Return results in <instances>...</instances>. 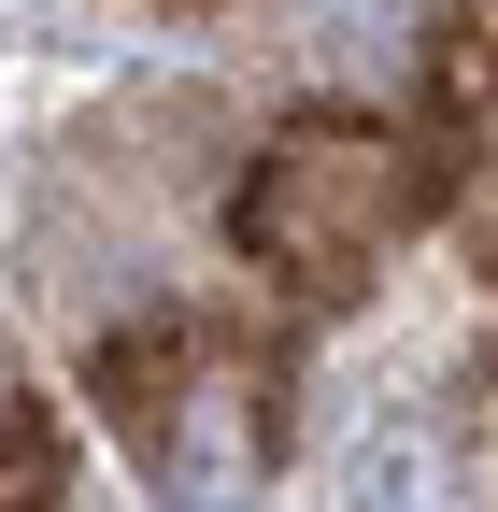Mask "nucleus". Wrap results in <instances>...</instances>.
I'll return each mask as SVG.
<instances>
[{
  "mask_svg": "<svg viewBox=\"0 0 498 512\" xmlns=\"http://www.w3.org/2000/svg\"><path fill=\"white\" fill-rule=\"evenodd\" d=\"M399 214V171L370 143H299L257 171V200H242V242L285 256V271H342V256H370V228Z\"/></svg>",
  "mask_w": 498,
  "mask_h": 512,
  "instance_id": "obj_1",
  "label": "nucleus"
},
{
  "mask_svg": "<svg viewBox=\"0 0 498 512\" xmlns=\"http://www.w3.org/2000/svg\"><path fill=\"white\" fill-rule=\"evenodd\" d=\"M356 512H427L442 498V427H370L356 441V470H342Z\"/></svg>",
  "mask_w": 498,
  "mask_h": 512,
  "instance_id": "obj_2",
  "label": "nucleus"
}]
</instances>
